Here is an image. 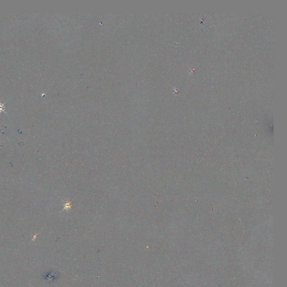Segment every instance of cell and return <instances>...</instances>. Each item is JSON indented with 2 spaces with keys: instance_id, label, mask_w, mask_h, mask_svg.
<instances>
[{
  "instance_id": "obj_1",
  "label": "cell",
  "mask_w": 287,
  "mask_h": 287,
  "mask_svg": "<svg viewBox=\"0 0 287 287\" xmlns=\"http://www.w3.org/2000/svg\"><path fill=\"white\" fill-rule=\"evenodd\" d=\"M7 101H8V100L5 102V103H0V113L3 112L7 114V113L6 112V111H5V103L7 102Z\"/></svg>"
}]
</instances>
